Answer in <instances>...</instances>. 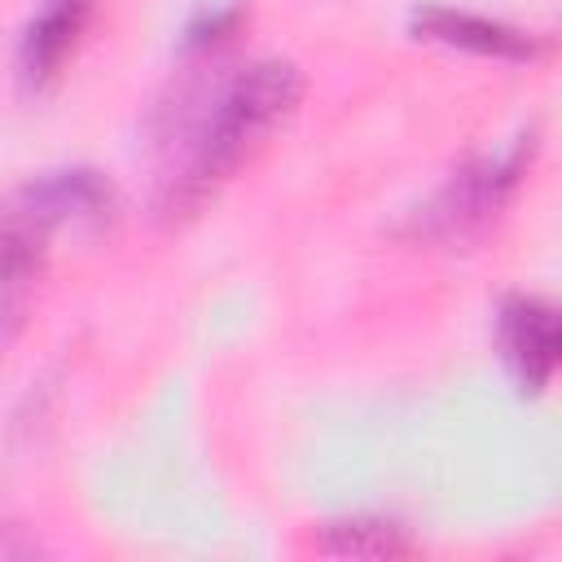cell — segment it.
Here are the masks:
<instances>
[{"mask_svg": "<svg viewBox=\"0 0 562 562\" xmlns=\"http://www.w3.org/2000/svg\"><path fill=\"white\" fill-rule=\"evenodd\" d=\"M299 92H303V83L290 61H259V66L241 70L206 110V119L193 136V154H189L184 171L176 176L167 206H193L220 180H228V171L255 149V140L268 136L294 110Z\"/></svg>", "mask_w": 562, "mask_h": 562, "instance_id": "obj_1", "label": "cell"}, {"mask_svg": "<svg viewBox=\"0 0 562 562\" xmlns=\"http://www.w3.org/2000/svg\"><path fill=\"white\" fill-rule=\"evenodd\" d=\"M527 154H531V145L518 140L509 154L474 162L461 176H452V184L417 215V233H426L435 241H448V246L479 237L492 224V215L505 206L509 189L518 184V171H522Z\"/></svg>", "mask_w": 562, "mask_h": 562, "instance_id": "obj_2", "label": "cell"}, {"mask_svg": "<svg viewBox=\"0 0 562 562\" xmlns=\"http://www.w3.org/2000/svg\"><path fill=\"white\" fill-rule=\"evenodd\" d=\"M501 342H505V356L522 391H544V382L558 369V351H562L558 312L540 299H509L501 307Z\"/></svg>", "mask_w": 562, "mask_h": 562, "instance_id": "obj_3", "label": "cell"}, {"mask_svg": "<svg viewBox=\"0 0 562 562\" xmlns=\"http://www.w3.org/2000/svg\"><path fill=\"white\" fill-rule=\"evenodd\" d=\"M48 233L57 224H88L101 228L114 215V189L97 171H53L44 180H31L13 193Z\"/></svg>", "mask_w": 562, "mask_h": 562, "instance_id": "obj_4", "label": "cell"}, {"mask_svg": "<svg viewBox=\"0 0 562 562\" xmlns=\"http://www.w3.org/2000/svg\"><path fill=\"white\" fill-rule=\"evenodd\" d=\"M413 26L426 40L457 44V48H470V53H483V57L531 61L540 53V44L531 35H522L514 26H501V22H487V18H474V13H457V9H422Z\"/></svg>", "mask_w": 562, "mask_h": 562, "instance_id": "obj_5", "label": "cell"}, {"mask_svg": "<svg viewBox=\"0 0 562 562\" xmlns=\"http://www.w3.org/2000/svg\"><path fill=\"white\" fill-rule=\"evenodd\" d=\"M83 22H88V0H48L22 35V79L26 83L53 79L66 53L75 48Z\"/></svg>", "mask_w": 562, "mask_h": 562, "instance_id": "obj_6", "label": "cell"}, {"mask_svg": "<svg viewBox=\"0 0 562 562\" xmlns=\"http://www.w3.org/2000/svg\"><path fill=\"white\" fill-rule=\"evenodd\" d=\"M329 553H351V558H391L408 553V540L386 527V522H334L329 536L321 540Z\"/></svg>", "mask_w": 562, "mask_h": 562, "instance_id": "obj_7", "label": "cell"}]
</instances>
